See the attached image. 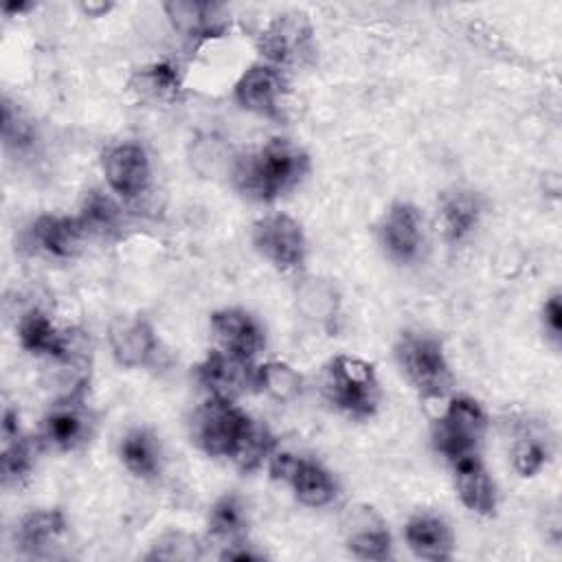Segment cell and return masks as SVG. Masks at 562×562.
<instances>
[{
	"label": "cell",
	"instance_id": "34",
	"mask_svg": "<svg viewBox=\"0 0 562 562\" xmlns=\"http://www.w3.org/2000/svg\"><path fill=\"white\" fill-rule=\"evenodd\" d=\"M79 7H81V11L88 13L90 18H99V15H103V13H108V11L112 9L110 2H81Z\"/></svg>",
	"mask_w": 562,
	"mask_h": 562
},
{
	"label": "cell",
	"instance_id": "21",
	"mask_svg": "<svg viewBox=\"0 0 562 562\" xmlns=\"http://www.w3.org/2000/svg\"><path fill=\"white\" fill-rule=\"evenodd\" d=\"M481 213H483V202L479 193L465 191V189H454L446 193L439 204V224H441L443 237L452 244L463 241L479 226Z\"/></svg>",
	"mask_w": 562,
	"mask_h": 562
},
{
	"label": "cell",
	"instance_id": "16",
	"mask_svg": "<svg viewBox=\"0 0 562 562\" xmlns=\"http://www.w3.org/2000/svg\"><path fill=\"white\" fill-rule=\"evenodd\" d=\"M110 351L123 369H140L151 362L158 338L151 323L143 316H116L108 327Z\"/></svg>",
	"mask_w": 562,
	"mask_h": 562
},
{
	"label": "cell",
	"instance_id": "18",
	"mask_svg": "<svg viewBox=\"0 0 562 562\" xmlns=\"http://www.w3.org/2000/svg\"><path fill=\"white\" fill-rule=\"evenodd\" d=\"M310 42V29L301 15H277L259 35V50L272 66H283L303 55Z\"/></svg>",
	"mask_w": 562,
	"mask_h": 562
},
{
	"label": "cell",
	"instance_id": "23",
	"mask_svg": "<svg viewBox=\"0 0 562 562\" xmlns=\"http://www.w3.org/2000/svg\"><path fill=\"white\" fill-rule=\"evenodd\" d=\"M66 531V516L59 509H31L15 527V540L22 551L40 555Z\"/></svg>",
	"mask_w": 562,
	"mask_h": 562
},
{
	"label": "cell",
	"instance_id": "26",
	"mask_svg": "<svg viewBox=\"0 0 562 562\" xmlns=\"http://www.w3.org/2000/svg\"><path fill=\"white\" fill-rule=\"evenodd\" d=\"M162 9L171 20L173 29H178L187 37H215L222 33V7L209 2H165Z\"/></svg>",
	"mask_w": 562,
	"mask_h": 562
},
{
	"label": "cell",
	"instance_id": "22",
	"mask_svg": "<svg viewBox=\"0 0 562 562\" xmlns=\"http://www.w3.org/2000/svg\"><path fill=\"white\" fill-rule=\"evenodd\" d=\"M119 459L136 479H156L162 470V448L154 430L132 428L119 441Z\"/></svg>",
	"mask_w": 562,
	"mask_h": 562
},
{
	"label": "cell",
	"instance_id": "13",
	"mask_svg": "<svg viewBox=\"0 0 562 562\" xmlns=\"http://www.w3.org/2000/svg\"><path fill=\"white\" fill-rule=\"evenodd\" d=\"M211 331L217 349L252 362L263 349L266 334L259 321L241 307H224L211 314Z\"/></svg>",
	"mask_w": 562,
	"mask_h": 562
},
{
	"label": "cell",
	"instance_id": "10",
	"mask_svg": "<svg viewBox=\"0 0 562 562\" xmlns=\"http://www.w3.org/2000/svg\"><path fill=\"white\" fill-rule=\"evenodd\" d=\"M285 92V77L279 66L268 61L252 64L241 72L233 88V97L237 105L257 116L277 119L281 112V97Z\"/></svg>",
	"mask_w": 562,
	"mask_h": 562
},
{
	"label": "cell",
	"instance_id": "9",
	"mask_svg": "<svg viewBox=\"0 0 562 562\" xmlns=\"http://www.w3.org/2000/svg\"><path fill=\"white\" fill-rule=\"evenodd\" d=\"M86 384L75 386L57 400L44 417L42 437L57 450H75L88 441L92 430V415L83 402Z\"/></svg>",
	"mask_w": 562,
	"mask_h": 562
},
{
	"label": "cell",
	"instance_id": "28",
	"mask_svg": "<svg viewBox=\"0 0 562 562\" xmlns=\"http://www.w3.org/2000/svg\"><path fill=\"white\" fill-rule=\"evenodd\" d=\"M77 217L83 224L88 237H112L121 228L123 211L110 195L94 189L86 193Z\"/></svg>",
	"mask_w": 562,
	"mask_h": 562
},
{
	"label": "cell",
	"instance_id": "8",
	"mask_svg": "<svg viewBox=\"0 0 562 562\" xmlns=\"http://www.w3.org/2000/svg\"><path fill=\"white\" fill-rule=\"evenodd\" d=\"M378 237L384 252L397 263H411L422 255L424 220L415 204L393 202L380 220Z\"/></svg>",
	"mask_w": 562,
	"mask_h": 562
},
{
	"label": "cell",
	"instance_id": "15",
	"mask_svg": "<svg viewBox=\"0 0 562 562\" xmlns=\"http://www.w3.org/2000/svg\"><path fill=\"white\" fill-rule=\"evenodd\" d=\"M103 173L110 189L123 200L143 195L151 182V167L145 149L136 143H119L103 154Z\"/></svg>",
	"mask_w": 562,
	"mask_h": 562
},
{
	"label": "cell",
	"instance_id": "11",
	"mask_svg": "<svg viewBox=\"0 0 562 562\" xmlns=\"http://www.w3.org/2000/svg\"><path fill=\"white\" fill-rule=\"evenodd\" d=\"M342 533L347 549L360 560H386L391 558V531L384 518L364 503L349 505L342 514Z\"/></svg>",
	"mask_w": 562,
	"mask_h": 562
},
{
	"label": "cell",
	"instance_id": "1",
	"mask_svg": "<svg viewBox=\"0 0 562 562\" xmlns=\"http://www.w3.org/2000/svg\"><path fill=\"white\" fill-rule=\"evenodd\" d=\"M307 171L305 149L288 138H270L235 162L233 184L252 202H274L299 187Z\"/></svg>",
	"mask_w": 562,
	"mask_h": 562
},
{
	"label": "cell",
	"instance_id": "31",
	"mask_svg": "<svg viewBox=\"0 0 562 562\" xmlns=\"http://www.w3.org/2000/svg\"><path fill=\"white\" fill-rule=\"evenodd\" d=\"M549 459H551V443L547 435L542 437L540 432H531V430L522 432L512 448V465L525 479L536 476L549 463Z\"/></svg>",
	"mask_w": 562,
	"mask_h": 562
},
{
	"label": "cell",
	"instance_id": "17",
	"mask_svg": "<svg viewBox=\"0 0 562 562\" xmlns=\"http://www.w3.org/2000/svg\"><path fill=\"white\" fill-rule=\"evenodd\" d=\"M31 239L50 257L72 259L81 252L88 233L77 215H40L31 226Z\"/></svg>",
	"mask_w": 562,
	"mask_h": 562
},
{
	"label": "cell",
	"instance_id": "29",
	"mask_svg": "<svg viewBox=\"0 0 562 562\" xmlns=\"http://www.w3.org/2000/svg\"><path fill=\"white\" fill-rule=\"evenodd\" d=\"M303 378L294 367L281 360H268L255 367L252 389L266 393L277 402H290L301 393Z\"/></svg>",
	"mask_w": 562,
	"mask_h": 562
},
{
	"label": "cell",
	"instance_id": "6",
	"mask_svg": "<svg viewBox=\"0 0 562 562\" xmlns=\"http://www.w3.org/2000/svg\"><path fill=\"white\" fill-rule=\"evenodd\" d=\"M248 417L250 415H246L235 402L209 397L193 413L191 437L209 457L228 459Z\"/></svg>",
	"mask_w": 562,
	"mask_h": 562
},
{
	"label": "cell",
	"instance_id": "27",
	"mask_svg": "<svg viewBox=\"0 0 562 562\" xmlns=\"http://www.w3.org/2000/svg\"><path fill=\"white\" fill-rule=\"evenodd\" d=\"M274 452V435L270 428L252 417H248L241 428L228 461H233L241 472H252L261 468Z\"/></svg>",
	"mask_w": 562,
	"mask_h": 562
},
{
	"label": "cell",
	"instance_id": "5",
	"mask_svg": "<svg viewBox=\"0 0 562 562\" xmlns=\"http://www.w3.org/2000/svg\"><path fill=\"white\" fill-rule=\"evenodd\" d=\"M255 250L279 272H294L305 263L307 239L288 213H268L252 224Z\"/></svg>",
	"mask_w": 562,
	"mask_h": 562
},
{
	"label": "cell",
	"instance_id": "3",
	"mask_svg": "<svg viewBox=\"0 0 562 562\" xmlns=\"http://www.w3.org/2000/svg\"><path fill=\"white\" fill-rule=\"evenodd\" d=\"M395 358L419 397L443 400L452 391L454 375L435 336L404 331L395 345Z\"/></svg>",
	"mask_w": 562,
	"mask_h": 562
},
{
	"label": "cell",
	"instance_id": "7",
	"mask_svg": "<svg viewBox=\"0 0 562 562\" xmlns=\"http://www.w3.org/2000/svg\"><path fill=\"white\" fill-rule=\"evenodd\" d=\"M268 472L277 481H285L294 496L307 507H325L336 498L334 476L314 459L296 457L292 452H272Z\"/></svg>",
	"mask_w": 562,
	"mask_h": 562
},
{
	"label": "cell",
	"instance_id": "33",
	"mask_svg": "<svg viewBox=\"0 0 562 562\" xmlns=\"http://www.w3.org/2000/svg\"><path fill=\"white\" fill-rule=\"evenodd\" d=\"M542 327L547 329V336L555 342L562 338V305H560V292H551L542 305Z\"/></svg>",
	"mask_w": 562,
	"mask_h": 562
},
{
	"label": "cell",
	"instance_id": "19",
	"mask_svg": "<svg viewBox=\"0 0 562 562\" xmlns=\"http://www.w3.org/2000/svg\"><path fill=\"white\" fill-rule=\"evenodd\" d=\"M452 472H454V487L461 503L479 516L494 514L496 487L487 468L479 459V452L452 461Z\"/></svg>",
	"mask_w": 562,
	"mask_h": 562
},
{
	"label": "cell",
	"instance_id": "25",
	"mask_svg": "<svg viewBox=\"0 0 562 562\" xmlns=\"http://www.w3.org/2000/svg\"><path fill=\"white\" fill-rule=\"evenodd\" d=\"M130 88L145 101L151 103H171L180 97L182 77L176 64L171 61H154L149 66L136 68Z\"/></svg>",
	"mask_w": 562,
	"mask_h": 562
},
{
	"label": "cell",
	"instance_id": "2",
	"mask_svg": "<svg viewBox=\"0 0 562 562\" xmlns=\"http://www.w3.org/2000/svg\"><path fill=\"white\" fill-rule=\"evenodd\" d=\"M323 393L340 413L367 419L380 404V382L375 367L358 356H334L323 375Z\"/></svg>",
	"mask_w": 562,
	"mask_h": 562
},
{
	"label": "cell",
	"instance_id": "12",
	"mask_svg": "<svg viewBox=\"0 0 562 562\" xmlns=\"http://www.w3.org/2000/svg\"><path fill=\"white\" fill-rule=\"evenodd\" d=\"M255 367L248 360L235 358L222 349H211L195 367V378L209 397L235 402L241 393L252 389Z\"/></svg>",
	"mask_w": 562,
	"mask_h": 562
},
{
	"label": "cell",
	"instance_id": "32",
	"mask_svg": "<svg viewBox=\"0 0 562 562\" xmlns=\"http://www.w3.org/2000/svg\"><path fill=\"white\" fill-rule=\"evenodd\" d=\"M200 555V547L198 540L187 536V533H169L160 540V544L156 542V549L147 555L149 560L154 558H162V560H191Z\"/></svg>",
	"mask_w": 562,
	"mask_h": 562
},
{
	"label": "cell",
	"instance_id": "4",
	"mask_svg": "<svg viewBox=\"0 0 562 562\" xmlns=\"http://www.w3.org/2000/svg\"><path fill=\"white\" fill-rule=\"evenodd\" d=\"M485 428L487 415L483 406L470 395H454L432 424V446L452 463L479 450Z\"/></svg>",
	"mask_w": 562,
	"mask_h": 562
},
{
	"label": "cell",
	"instance_id": "14",
	"mask_svg": "<svg viewBox=\"0 0 562 562\" xmlns=\"http://www.w3.org/2000/svg\"><path fill=\"white\" fill-rule=\"evenodd\" d=\"M18 340L24 351L37 358H50L57 362H72L81 349L77 334L61 331L40 310H29L18 323Z\"/></svg>",
	"mask_w": 562,
	"mask_h": 562
},
{
	"label": "cell",
	"instance_id": "30",
	"mask_svg": "<svg viewBox=\"0 0 562 562\" xmlns=\"http://www.w3.org/2000/svg\"><path fill=\"white\" fill-rule=\"evenodd\" d=\"M35 463L33 441L20 432L2 435V454H0V472L4 485L22 483Z\"/></svg>",
	"mask_w": 562,
	"mask_h": 562
},
{
	"label": "cell",
	"instance_id": "20",
	"mask_svg": "<svg viewBox=\"0 0 562 562\" xmlns=\"http://www.w3.org/2000/svg\"><path fill=\"white\" fill-rule=\"evenodd\" d=\"M404 538L408 549L422 560L439 562V560L452 558V549H454L452 529L437 514L422 512L411 516L404 527Z\"/></svg>",
	"mask_w": 562,
	"mask_h": 562
},
{
	"label": "cell",
	"instance_id": "24",
	"mask_svg": "<svg viewBox=\"0 0 562 562\" xmlns=\"http://www.w3.org/2000/svg\"><path fill=\"white\" fill-rule=\"evenodd\" d=\"M206 527L211 538L226 547L244 542L248 531V507L244 498L235 492L222 494L209 509Z\"/></svg>",
	"mask_w": 562,
	"mask_h": 562
}]
</instances>
